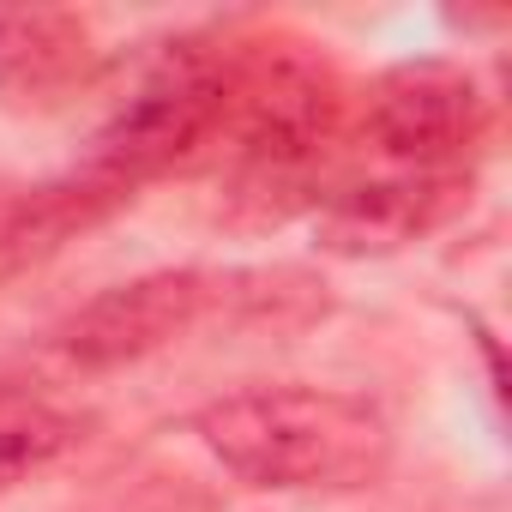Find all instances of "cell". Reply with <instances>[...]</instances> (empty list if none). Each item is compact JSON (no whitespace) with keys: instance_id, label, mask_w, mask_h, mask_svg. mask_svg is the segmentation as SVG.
<instances>
[{"instance_id":"obj_8","label":"cell","mask_w":512,"mask_h":512,"mask_svg":"<svg viewBox=\"0 0 512 512\" xmlns=\"http://www.w3.org/2000/svg\"><path fill=\"white\" fill-rule=\"evenodd\" d=\"M115 205L121 199L85 175L43 181V187H19V181L0 175V284H13L19 272L43 266L55 247H67L85 223H97Z\"/></svg>"},{"instance_id":"obj_7","label":"cell","mask_w":512,"mask_h":512,"mask_svg":"<svg viewBox=\"0 0 512 512\" xmlns=\"http://www.w3.org/2000/svg\"><path fill=\"white\" fill-rule=\"evenodd\" d=\"M97 73L91 19L73 7H0V103L55 109Z\"/></svg>"},{"instance_id":"obj_4","label":"cell","mask_w":512,"mask_h":512,"mask_svg":"<svg viewBox=\"0 0 512 512\" xmlns=\"http://www.w3.org/2000/svg\"><path fill=\"white\" fill-rule=\"evenodd\" d=\"M223 296H229V278H217V272H193V266L145 272L133 284L103 290L79 314H67L55 326V350L85 374H109V368L145 362L163 344H175L181 332H193Z\"/></svg>"},{"instance_id":"obj_9","label":"cell","mask_w":512,"mask_h":512,"mask_svg":"<svg viewBox=\"0 0 512 512\" xmlns=\"http://www.w3.org/2000/svg\"><path fill=\"white\" fill-rule=\"evenodd\" d=\"M79 440H85V416H73V410H55V404L0 410V494L19 488L37 470H49Z\"/></svg>"},{"instance_id":"obj_2","label":"cell","mask_w":512,"mask_h":512,"mask_svg":"<svg viewBox=\"0 0 512 512\" xmlns=\"http://www.w3.org/2000/svg\"><path fill=\"white\" fill-rule=\"evenodd\" d=\"M229 85L235 79L211 49H199L187 37L157 43L151 55L133 61L127 91L109 103V115H103V127L73 175L109 187L115 199H133L139 181L175 169L223 127Z\"/></svg>"},{"instance_id":"obj_6","label":"cell","mask_w":512,"mask_h":512,"mask_svg":"<svg viewBox=\"0 0 512 512\" xmlns=\"http://www.w3.org/2000/svg\"><path fill=\"white\" fill-rule=\"evenodd\" d=\"M464 205H470L464 169H404V175L338 193L320 211L314 241L320 253H338V260H386V253H404L410 241L446 229Z\"/></svg>"},{"instance_id":"obj_3","label":"cell","mask_w":512,"mask_h":512,"mask_svg":"<svg viewBox=\"0 0 512 512\" xmlns=\"http://www.w3.org/2000/svg\"><path fill=\"white\" fill-rule=\"evenodd\" d=\"M223 127H235V199L290 193L338 133V85L302 55L266 61L253 79L229 85Z\"/></svg>"},{"instance_id":"obj_1","label":"cell","mask_w":512,"mask_h":512,"mask_svg":"<svg viewBox=\"0 0 512 512\" xmlns=\"http://www.w3.org/2000/svg\"><path fill=\"white\" fill-rule=\"evenodd\" d=\"M193 440L247 488L356 494L392 464V422L344 386H247L193 410Z\"/></svg>"},{"instance_id":"obj_5","label":"cell","mask_w":512,"mask_h":512,"mask_svg":"<svg viewBox=\"0 0 512 512\" xmlns=\"http://www.w3.org/2000/svg\"><path fill=\"white\" fill-rule=\"evenodd\" d=\"M368 139L404 169H452L482 133V91L458 61H398L368 91Z\"/></svg>"}]
</instances>
